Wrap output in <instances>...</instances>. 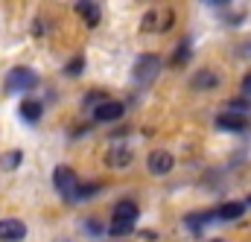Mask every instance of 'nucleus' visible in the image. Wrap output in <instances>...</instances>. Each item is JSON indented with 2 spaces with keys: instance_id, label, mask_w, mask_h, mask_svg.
Returning <instances> with one entry per match:
<instances>
[{
  "instance_id": "nucleus-23",
  "label": "nucleus",
  "mask_w": 251,
  "mask_h": 242,
  "mask_svg": "<svg viewBox=\"0 0 251 242\" xmlns=\"http://www.w3.org/2000/svg\"><path fill=\"white\" fill-rule=\"evenodd\" d=\"M204 3H210V6H222V3H228V0H204Z\"/></svg>"
},
{
  "instance_id": "nucleus-3",
  "label": "nucleus",
  "mask_w": 251,
  "mask_h": 242,
  "mask_svg": "<svg viewBox=\"0 0 251 242\" xmlns=\"http://www.w3.org/2000/svg\"><path fill=\"white\" fill-rule=\"evenodd\" d=\"M76 184H79V178H76V172L70 167H56L53 169V187L62 193L67 201H70V193L76 190Z\"/></svg>"
},
{
  "instance_id": "nucleus-19",
  "label": "nucleus",
  "mask_w": 251,
  "mask_h": 242,
  "mask_svg": "<svg viewBox=\"0 0 251 242\" xmlns=\"http://www.w3.org/2000/svg\"><path fill=\"white\" fill-rule=\"evenodd\" d=\"M21 164V152H9L6 158H3V169H15Z\"/></svg>"
},
{
  "instance_id": "nucleus-26",
  "label": "nucleus",
  "mask_w": 251,
  "mask_h": 242,
  "mask_svg": "<svg viewBox=\"0 0 251 242\" xmlns=\"http://www.w3.org/2000/svg\"><path fill=\"white\" fill-rule=\"evenodd\" d=\"M249 50H251V44H249Z\"/></svg>"
},
{
  "instance_id": "nucleus-1",
  "label": "nucleus",
  "mask_w": 251,
  "mask_h": 242,
  "mask_svg": "<svg viewBox=\"0 0 251 242\" xmlns=\"http://www.w3.org/2000/svg\"><path fill=\"white\" fill-rule=\"evenodd\" d=\"M158 73H161V59H158L155 53L140 56L137 64H134V82H137V85H149V82H155Z\"/></svg>"
},
{
  "instance_id": "nucleus-4",
  "label": "nucleus",
  "mask_w": 251,
  "mask_h": 242,
  "mask_svg": "<svg viewBox=\"0 0 251 242\" xmlns=\"http://www.w3.org/2000/svg\"><path fill=\"white\" fill-rule=\"evenodd\" d=\"M123 111H126L123 102H117V99H105V102H100V105L94 108V120L114 122V120H120V117H123Z\"/></svg>"
},
{
  "instance_id": "nucleus-21",
  "label": "nucleus",
  "mask_w": 251,
  "mask_h": 242,
  "mask_svg": "<svg viewBox=\"0 0 251 242\" xmlns=\"http://www.w3.org/2000/svg\"><path fill=\"white\" fill-rule=\"evenodd\" d=\"M88 234H91V237H100V234H102V228H100L94 219H88Z\"/></svg>"
},
{
  "instance_id": "nucleus-20",
  "label": "nucleus",
  "mask_w": 251,
  "mask_h": 242,
  "mask_svg": "<svg viewBox=\"0 0 251 242\" xmlns=\"http://www.w3.org/2000/svg\"><path fill=\"white\" fill-rule=\"evenodd\" d=\"M100 102H105V94H102V91H94V94H88V99H85V105H91V108H97Z\"/></svg>"
},
{
  "instance_id": "nucleus-24",
  "label": "nucleus",
  "mask_w": 251,
  "mask_h": 242,
  "mask_svg": "<svg viewBox=\"0 0 251 242\" xmlns=\"http://www.w3.org/2000/svg\"><path fill=\"white\" fill-rule=\"evenodd\" d=\"M246 207H251V195H249V201H246Z\"/></svg>"
},
{
  "instance_id": "nucleus-14",
  "label": "nucleus",
  "mask_w": 251,
  "mask_h": 242,
  "mask_svg": "<svg viewBox=\"0 0 251 242\" xmlns=\"http://www.w3.org/2000/svg\"><path fill=\"white\" fill-rule=\"evenodd\" d=\"M137 216H140V210H137V204H134V201H120V204L114 207V219L137 222Z\"/></svg>"
},
{
  "instance_id": "nucleus-5",
  "label": "nucleus",
  "mask_w": 251,
  "mask_h": 242,
  "mask_svg": "<svg viewBox=\"0 0 251 242\" xmlns=\"http://www.w3.org/2000/svg\"><path fill=\"white\" fill-rule=\"evenodd\" d=\"M26 237V225L21 219H0V242H21Z\"/></svg>"
},
{
  "instance_id": "nucleus-17",
  "label": "nucleus",
  "mask_w": 251,
  "mask_h": 242,
  "mask_svg": "<svg viewBox=\"0 0 251 242\" xmlns=\"http://www.w3.org/2000/svg\"><path fill=\"white\" fill-rule=\"evenodd\" d=\"M190 59V38H184L181 44H178V50L173 53V67H184Z\"/></svg>"
},
{
  "instance_id": "nucleus-22",
  "label": "nucleus",
  "mask_w": 251,
  "mask_h": 242,
  "mask_svg": "<svg viewBox=\"0 0 251 242\" xmlns=\"http://www.w3.org/2000/svg\"><path fill=\"white\" fill-rule=\"evenodd\" d=\"M240 88H243V94H251V73L243 79V85H240Z\"/></svg>"
},
{
  "instance_id": "nucleus-9",
  "label": "nucleus",
  "mask_w": 251,
  "mask_h": 242,
  "mask_svg": "<svg viewBox=\"0 0 251 242\" xmlns=\"http://www.w3.org/2000/svg\"><path fill=\"white\" fill-rule=\"evenodd\" d=\"M216 125H219V128H225V131H243V128L249 125V120H246L243 114L228 111V114H219V117H216Z\"/></svg>"
},
{
  "instance_id": "nucleus-7",
  "label": "nucleus",
  "mask_w": 251,
  "mask_h": 242,
  "mask_svg": "<svg viewBox=\"0 0 251 242\" xmlns=\"http://www.w3.org/2000/svg\"><path fill=\"white\" fill-rule=\"evenodd\" d=\"M190 88H196V91H213V88H219V73H213V70H196L193 79H190Z\"/></svg>"
},
{
  "instance_id": "nucleus-11",
  "label": "nucleus",
  "mask_w": 251,
  "mask_h": 242,
  "mask_svg": "<svg viewBox=\"0 0 251 242\" xmlns=\"http://www.w3.org/2000/svg\"><path fill=\"white\" fill-rule=\"evenodd\" d=\"M243 213H246V204H243V201H228V204H222L219 210H213V216L222 219V222H234V219H240Z\"/></svg>"
},
{
  "instance_id": "nucleus-13",
  "label": "nucleus",
  "mask_w": 251,
  "mask_h": 242,
  "mask_svg": "<svg viewBox=\"0 0 251 242\" xmlns=\"http://www.w3.org/2000/svg\"><path fill=\"white\" fill-rule=\"evenodd\" d=\"M102 190V184L100 181H91V184H76V190L70 193V201H82V198H91V195H97Z\"/></svg>"
},
{
  "instance_id": "nucleus-12",
  "label": "nucleus",
  "mask_w": 251,
  "mask_h": 242,
  "mask_svg": "<svg viewBox=\"0 0 251 242\" xmlns=\"http://www.w3.org/2000/svg\"><path fill=\"white\" fill-rule=\"evenodd\" d=\"M216 216H213V210H207V213H187L184 216V225H187L190 234H201V228L207 225V222H213Z\"/></svg>"
},
{
  "instance_id": "nucleus-8",
  "label": "nucleus",
  "mask_w": 251,
  "mask_h": 242,
  "mask_svg": "<svg viewBox=\"0 0 251 242\" xmlns=\"http://www.w3.org/2000/svg\"><path fill=\"white\" fill-rule=\"evenodd\" d=\"M105 164H108L111 169L128 167V164H131V149H128V146H111L108 155H105Z\"/></svg>"
},
{
  "instance_id": "nucleus-6",
  "label": "nucleus",
  "mask_w": 251,
  "mask_h": 242,
  "mask_svg": "<svg viewBox=\"0 0 251 242\" xmlns=\"http://www.w3.org/2000/svg\"><path fill=\"white\" fill-rule=\"evenodd\" d=\"M173 164H176V158H173L170 152H164V149H158V152H152V155L146 158V167H149V172H155V175H167V172L173 169Z\"/></svg>"
},
{
  "instance_id": "nucleus-16",
  "label": "nucleus",
  "mask_w": 251,
  "mask_h": 242,
  "mask_svg": "<svg viewBox=\"0 0 251 242\" xmlns=\"http://www.w3.org/2000/svg\"><path fill=\"white\" fill-rule=\"evenodd\" d=\"M134 231V222H126V219H111V228H108V234L111 237H128Z\"/></svg>"
},
{
  "instance_id": "nucleus-15",
  "label": "nucleus",
  "mask_w": 251,
  "mask_h": 242,
  "mask_svg": "<svg viewBox=\"0 0 251 242\" xmlns=\"http://www.w3.org/2000/svg\"><path fill=\"white\" fill-rule=\"evenodd\" d=\"M21 117L26 122H38L41 120V102H35V99H24L21 102Z\"/></svg>"
},
{
  "instance_id": "nucleus-25",
  "label": "nucleus",
  "mask_w": 251,
  "mask_h": 242,
  "mask_svg": "<svg viewBox=\"0 0 251 242\" xmlns=\"http://www.w3.org/2000/svg\"><path fill=\"white\" fill-rule=\"evenodd\" d=\"M210 242H222V240H210Z\"/></svg>"
},
{
  "instance_id": "nucleus-18",
  "label": "nucleus",
  "mask_w": 251,
  "mask_h": 242,
  "mask_svg": "<svg viewBox=\"0 0 251 242\" xmlns=\"http://www.w3.org/2000/svg\"><path fill=\"white\" fill-rule=\"evenodd\" d=\"M82 70H85V59H82V56L70 59V61H67V67H64V73H67V76H79Z\"/></svg>"
},
{
  "instance_id": "nucleus-2",
  "label": "nucleus",
  "mask_w": 251,
  "mask_h": 242,
  "mask_svg": "<svg viewBox=\"0 0 251 242\" xmlns=\"http://www.w3.org/2000/svg\"><path fill=\"white\" fill-rule=\"evenodd\" d=\"M38 85V76L26 67H15L6 73V94H18V91H29Z\"/></svg>"
},
{
  "instance_id": "nucleus-10",
  "label": "nucleus",
  "mask_w": 251,
  "mask_h": 242,
  "mask_svg": "<svg viewBox=\"0 0 251 242\" xmlns=\"http://www.w3.org/2000/svg\"><path fill=\"white\" fill-rule=\"evenodd\" d=\"M76 15H79L88 26H97V24H100V9H97V3H91V0H79V3H76Z\"/></svg>"
}]
</instances>
